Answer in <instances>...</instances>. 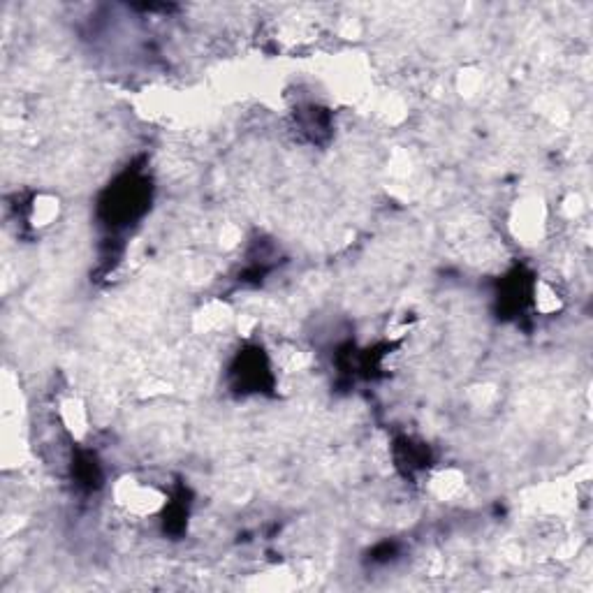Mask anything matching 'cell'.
Segmentation results:
<instances>
[{
    "label": "cell",
    "mask_w": 593,
    "mask_h": 593,
    "mask_svg": "<svg viewBox=\"0 0 593 593\" xmlns=\"http://www.w3.org/2000/svg\"><path fill=\"white\" fill-rule=\"evenodd\" d=\"M116 496H119V503L133 515H153V512L160 510L165 496L158 492L156 487L149 485V482H121L119 489H116Z\"/></svg>",
    "instance_id": "1"
}]
</instances>
